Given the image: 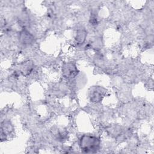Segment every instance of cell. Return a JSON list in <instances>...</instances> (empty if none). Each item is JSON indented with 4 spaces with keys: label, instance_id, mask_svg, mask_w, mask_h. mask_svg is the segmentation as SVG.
<instances>
[{
    "label": "cell",
    "instance_id": "obj_1",
    "mask_svg": "<svg viewBox=\"0 0 154 154\" xmlns=\"http://www.w3.org/2000/svg\"><path fill=\"white\" fill-rule=\"evenodd\" d=\"M100 140L96 137L84 135L79 141V146L83 152L96 153L100 148Z\"/></svg>",
    "mask_w": 154,
    "mask_h": 154
},
{
    "label": "cell",
    "instance_id": "obj_2",
    "mask_svg": "<svg viewBox=\"0 0 154 154\" xmlns=\"http://www.w3.org/2000/svg\"><path fill=\"white\" fill-rule=\"evenodd\" d=\"M62 74L67 79H73L78 74V70L73 63H65L62 67Z\"/></svg>",
    "mask_w": 154,
    "mask_h": 154
},
{
    "label": "cell",
    "instance_id": "obj_3",
    "mask_svg": "<svg viewBox=\"0 0 154 154\" xmlns=\"http://www.w3.org/2000/svg\"><path fill=\"white\" fill-rule=\"evenodd\" d=\"M19 40L22 44L29 45L33 43L34 38L29 32L25 29H23L19 32Z\"/></svg>",
    "mask_w": 154,
    "mask_h": 154
},
{
    "label": "cell",
    "instance_id": "obj_4",
    "mask_svg": "<svg viewBox=\"0 0 154 154\" xmlns=\"http://www.w3.org/2000/svg\"><path fill=\"white\" fill-rule=\"evenodd\" d=\"M103 96V91L101 90L100 87H97L93 88L92 91H90V97L91 101L98 102H100Z\"/></svg>",
    "mask_w": 154,
    "mask_h": 154
},
{
    "label": "cell",
    "instance_id": "obj_5",
    "mask_svg": "<svg viewBox=\"0 0 154 154\" xmlns=\"http://www.w3.org/2000/svg\"><path fill=\"white\" fill-rule=\"evenodd\" d=\"M13 130V127L9 121H4L1 123V137L4 136V137L10 134Z\"/></svg>",
    "mask_w": 154,
    "mask_h": 154
},
{
    "label": "cell",
    "instance_id": "obj_6",
    "mask_svg": "<svg viewBox=\"0 0 154 154\" xmlns=\"http://www.w3.org/2000/svg\"><path fill=\"white\" fill-rule=\"evenodd\" d=\"M33 63L30 61H28L20 64V71L23 74V75L27 76L31 73V72L33 70Z\"/></svg>",
    "mask_w": 154,
    "mask_h": 154
},
{
    "label": "cell",
    "instance_id": "obj_7",
    "mask_svg": "<svg viewBox=\"0 0 154 154\" xmlns=\"http://www.w3.org/2000/svg\"><path fill=\"white\" fill-rule=\"evenodd\" d=\"M86 36H87L86 31L83 28L79 29H78L76 32V40L79 44L82 43L85 41Z\"/></svg>",
    "mask_w": 154,
    "mask_h": 154
}]
</instances>
